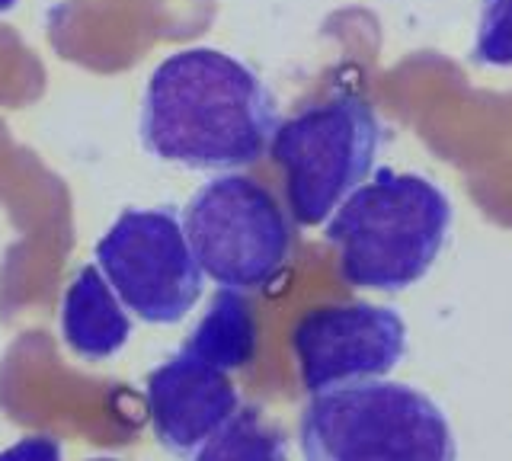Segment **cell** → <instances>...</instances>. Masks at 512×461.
<instances>
[{
  "instance_id": "5b68a950",
  "label": "cell",
  "mask_w": 512,
  "mask_h": 461,
  "mask_svg": "<svg viewBox=\"0 0 512 461\" xmlns=\"http://www.w3.org/2000/svg\"><path fill=\"white\" fill-rule=\"evenodd\" d=\"M183 231L202 276L221 289H263L292 253V225L263 183L240 173L202 183L183 212Z\"/></svg>"
},
{
  "instance_id": "4fadbf2b",
  "label": "cell",
  "mask_w": 512,
  "mask_h": 461,
  "mask_svg": "<svg viewBox=\"0 0 512 461\" xmlns=\"http://www.w3.org/2000/svg\"><path fill=\"white\" fill-rule=\"evenodd\" d=\"M0 461H61V442L55 436H23L10 449L0 452Z\"/></svg>"
},
{
  "instance_id": "5bb4252c",
  "label": "cell",
  "mask_w": 512,
  "mask_h": 461,
  "mask_svg": "<svg viewBox=\"0 0 512 461\" xmlns=\"http://www.w3.org/2000/svg\"><path fill=\"white\" fill-rule=\"evenodd\" d=\"M16 7V0H0V13H7V10H13Z\"/></svg>"
},
{
  "instance_id": "9a60e30c",
  "label": "cell",
  "mask_w": 512,
  "mask_h": 461,
  "mask_svg": "<svg viewBox=\"0 0 512 461\" xmlns=\"http://www.w3.org/2000/svg\"><path fill=\"white\" fill-rule=\"evenodd\" d=\"M90 461H116V458H90Z\"/></svg>"
},
{
  "instance_id": "8fae6325",
  "label": "cell",
  "mask_w": 512,
  "mask_h": 461,
  "mask_svg": "<svg viewBox=\"0 0 512 461\" xmlns=\"http://www.w3.org/2000/svg\"><path fill=\"white\" fill-rule=\"evenodd\" d=\"M189 461H288L285 436L256 407H240Z\"/></svg>"
},
{
  "instance_id": "ba28073f",
  "label": "cell",
  "mask_w": 512,
  "mask_h": 461,
  "mask_svg": "<svg viewBox=\"0 0 512 461\" xmlns=\"http://www.w3.org/2000/svg\"><path fill=\"white\" fill-rule=\"evenodd\" d=\"M144 397L154 436L173 455H192L240 410L228 372L183 346L148 375Z\"/></svg>"
},
{
  "instance_id": "3957f363",
  "label": "cell",
  "mask_w": 512,
  "mask_h": 461,
  "mask_svg": "<svg viewBox=\"0 0 512 461\" xmlns=\"http://www.w3.org/2000/svg\"><path fill=\"white\" fill-rule=\"evenodd\" d=\"M304 461H458L445 410L404 381H359L311 394L301 410Z\"/></svg>"
},
{
  "instance_id": "6da1fadb",
  "label": "cell",
  "mask_w": 512,
  "mask_h": 461,
  "mask_svg": "<svg viewBox=\"0 0 512 461\" xmlns=\"http://www.w3.org/2000/svg\"><path fill=\"white\" fill-rule=\"evenodd\" d=\"M279 109L244 61L218 49H180L154 68L138 135L157 161L189 170L250 167L269 148Z\"/></svg>"
},
{
  "instance_id": "7a4b0ae2",
  "label": "cell",
  "mask_w": 512,
  "mask_h": 461,
  "mask_svg": "<svg viewBox=\"0 0 512 461\" xmlns=\"http://www.w3.org/2000/svg\"><path fill=\"white\" fill-rule=\"evenodd\" d=\"M448 228L452 202L436 183L384 167L336 205L327 241L352 289L404 292L439 260Z\"/></svg>"
},
{
  "instance_id": "277c9868",
  "label": "cell",
  "mask_w": 512,
  "mask_h": 461,
  "mask_svg": "<svg viewBox=\"0 0 512 461\" xmlns=\"http://www.w3.org/2000/svg\"><path fill=\"white\" fill-rule=\"evenodd\" d=\"M378 145L381 122L359 93H336L282 119L269 151L285 173L288 212L298 225L327 221L336 205L368 180Z\"/></svg>"
},
{
  "instance_id": "52a82bcc",
  "label": "cell",
  "mask_w": 512,
  "mask_h": 461,
  "mask_svg": "<svg viewBox=\"0 0 512 461\" xmlns=\"http://www.w3.org/2000/svg\"><path fill=\"white\" fill-rule=\"evenodd\" d=\"M301 385L311 394L391 375L407 353V324L394 308L349 301L301 317L292 333Z\"/></svg>"
},
{
  "instance_id": "7c38bea8",
  "label": "cell",
  "mask_w": 512,
  "mask_h": 461,
  "mask_svg": "<svg viewBox=\"0 0 512 461\" xmlns=\"http://www.w3.org/2000/svg\"><path fill=\"white\" fill-rule=\"evenodd\" d=\"M474 61L487 68H512V0H480Z\"/></svg>"
},
{
  "instance_id": "8992f818",
  "label": "cell",
  "mask_w": 512,
  "mask_h": 461,
  "mask_svg": "<svg viewBox=\"0 0 512 461\" xmlns=\"http://www.w3.org/2000/svg\"><path fill=\"white\" fill-rule=\"evenodd\" d=\"M96 266L144 324H180L202 298V269L173 205L125 209L96 241Z\"/></svg>"
},
{
  "instance_id": "9c48e42d",
  "label": "cell",
  "mask_w": 512,
  "mask_h": 461,
  "mask_svg": "<svg viewBox=\"0 0 512 461\" xmlns=\"http://www.w3.org/2000/svg\"><path fill=\"white\" fill-rule=\"evenodd\" d=\"M61 337L71 353L90 362L112 359L132 337V317L96 263L77 269L64 292Z\"/></svg>"
},
{
  "instance_id": "30bf717a",
  "label": "cell",
  "mask_w": 512,
  "mask_h": 461,
  "mask_svg": "<svg viewBox=\"0 0 512 461\" xmlns=\"http://www.w3.org/2000/svg\"><path fill=\"white\" fill-rule=\"evenodd\" d=\"M183 349L218 365L221 372L247 369L256 356V314L244 292L218 289Z\"/></svg>"
}]
</instances>
